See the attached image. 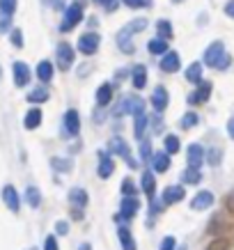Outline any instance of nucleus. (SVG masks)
Instances as JSON below:
<instances>
[{
	"label": "nucleus",
	"mask_w": 234,
	"mask_h": 250,
	"mask_svg": "<svg viewBox=\"0 0 234 250\" xmlns=\"http://www.w3.org/2000/svg\"><path fill=\"white\" fill-rule=\"evenodd\" d=\"M204 64L213 69H227L230 64V58L225 53V44L223 42H213L207 51H204Z\"/></svg>",
	"instance_id": "f257e3e1"
},
{
	"label": "nucleus",
	"mask_w": 234,
	"mask_h": 250,
	"mask_svg": "<svg viewBox=\"0 0 234 250\" xmlns=\"http://www.w3.org/2000/svg\"><path fill=\"white\" fill-rule=\"evenodd\" d=\"M145 110V101L140 97H136V94H128V97H124L122 99V104L117 108L113 110V115L115 117H120V115H124V113H143Z\"/></svg>",
	"instance_id": "f03ea898"
},
{
	"label": "nucleus",
	"mask_w": 234,
	"mask_h": 250,
	"mask_svg": "<svg viewBox=\"0 0 234 250\" xmlns=\"http://www.w3.org/2000/svg\"><path fill=\"white\" fill-rule=\"evenodd\" d=\"M81 21H83V7H81L78 2H74V5H69L67 12H64V19H62V23H60V30L62 32L74 30Z\"/></svg>",
	"instance_id": "7ed1b4c3"
},
{
	"label": "nucleus",
	"mask_w": 234,
	"mask_h": 250,
	"mask_svg": "<svg viewBox=\"0 0 234 250\" xmlns=\"http://www.w3.org/2000/svg\"><path fill=\"white\" fill-rule=\"evenodd\" d=\"M99 44H101V37L97 32H85L78 37V51L83 55H94L99 51Z\"/></svg>",
	"instance_id": "20e7f679"
},
{
	"label": "nucleus",
	"mask_w": 234,
	"mask_h": 250,
	"mask_svg": "<svg viewBox=\"0 0 234 250\" xmlns=\"http://www.w3.org/2000/svg\"><path fill=\"white\" fill-rule=\"evenodd\" d=\"M108 149H110V154H120L122 159L128 163V167H138V161L131 156V149H128V145L122 140V138H113L110 143H108Z\"/></svg>",
	"instance_id": "39448f33"
},
{
	"label": "nucleus",
	"mask_w": 234,
	"mask_h": 250,
	"mask_svg": "<svg viewBox=\"0 0 234 250\" xmlns=\"http://www.w3.org/2000/svg\"><path fill=\"white\" fill-rule=\"evenodd\" d=\"M55 60H58V67H60L62 71H67V69L76 62L74 48H71L69 44H64V42H62V44L58 46V51H55Z\"/></svg>",
	"instance_id": "423d86ee"
},
{
	"label": "nucleus",
	"mask_w": 234,
	"mask_h": 250,
	"mask_svg": "<svg viewBox=\"0 0 234 250\" xmlns=\"http://www.w3.org/2000/svg\"><path fill=\"white\" fill-rule=\"evenodd\" d=\"M181 62H179V53H174V51H166L163 58H161V71H166V74H174V71H179Z\"/></svg>",
	"instance_id": "0eeeda50"
},
{
	"label": "nucleus",
	"mask_w": 234,
	"mask_h": 250,
	"mask_svg": "<svg viewBox=\"0 0 234 250\" xmlns=\"http://www.w3.org/2000/svg\"><path fill=\"white\" fill-rule=\"evenodd\" d=\"M120 209H122V211H120V218L131 220L138 213V209H140V202H138L133 195H127L124 200H122V207H120Z\"/></svg>",
	"instance_id": "6e6552de"
},
{
	"label": "nucleus",
	"mask_w": 234,
	"mask_h": 250,
	"mask_svg": "<svg viewBox=\"0 0 234 250\" xmlns=\"http://www.w3.org/2000/svg\"><path fill=\"white\" fill-rule=\"evenodd\" d=\"M12 71H14L16 87H25V85L30 83V69H28V64H25V62H14Z\"/></svg>",
	"instance_id": "1a4fd4ad"
},
{
	"label": "nucleus",
	"mask_w": 234,
	"mask_h": 250,
	"mask_svg": "<svg viewBox=\"0 0 234 250\" xmlns=\"http://www.w3.org/2000/svg\"><path fill=\"white\" fill-rule=\"evenodd\" d=\"M97 172L101 179H110L115 172V161L108 156V154L104 152H99V167H97Z\"/></svg>",
	"instance_id": "9d476101"
},
{
	"label": "nucleus",
	"mask_w": 234,
	"mask_h": 250,
	"mask_svg": "<svg viewBox=\"0 0 234 250\" xmlns=\"http://www.w3.org/2000/svg\"><path fill=\"white\" fill-rule=\"evenodd\" d=\"M2 200H5V205L9 207V211H19V209H21V197H19V190L14 188V186H5V188H2Z\"/></svg>",
	"instance_id": "9b49d317"
},
{
	"label": "nucleus",
	"mask_w": 234,
	"mask_h": 250,
	"mask_svg": "<svg viewBox=\"0 0 234 250\" xmlns=\"http://www.w3.org/2000/svg\"><path fill=\"white\" fill-rule=\"evenodd\" d=\"M212 205H213V193H209V190H200V193L193 197L191 209H193V211H204V209H209Z\"/></svg>",
	"instance_id": "f8f14e48"
},
{
	"label": "nucleus",
	"mask_w": 234,
	"mask_h": 250,
	"mask_svg": "<svg viewBox=\"0 0 234 250\" xmlns=\"http://www.w3.org/2000/svg\"><path fill=\"white\" fill-rule=\"evenodd\" d=\"M186 161H189V166L191 167H200L202 166V161H204V149H202V145H189V149H186Z\"/></svg>",
	"instance_id": "ddd939ff"
},
{
	"label": "nucleus",
	"mask_w": 234,
	"mask_h": 250,
	"mask_svg": "<svg viewBox=\"0 0 234 250\" xmlns=\"http://www.w3.org/2000/svg\"><path fill=\"white\" fill-rule=\"evenodd\" d=\"M151 106H154L156 113H161V110H166L168 108V90L163 87V85L154 87V92H151Z\"/></svg>",
	"instance_id": "4468645a"
},
{
	"label": "nucleus",
	"mask_w": 234,
	"mask_h": 250,
	"mask_svg": "<svg viewBox=\"0 0 234 250\" xmlns=\"http://www.w3.org/2000/svg\"><path fill=\"white\" fill-rule=\"evenodd\" d=\"M209 94H212V83L202 81V83H197V90L189 97V104H204L209 99Z\"/></svg>",
	"instance_id": "2eb2a0df"
},
{
	"label": "nucleus",
	"mask_w": 234,
	"mask_h": 250,
	"mask_svg": "<svg viewBox=\"0 0 234 250\" xmlns=\"http://www.w3.org/2000/svg\"><path fill=\"white\" fill-rule=\"evenodd\" d=\"M184 195H186V190L181 188V186H168L166 190H163V205H174V202H179V200H184Z\"/></svg>",
	"instance_id": "dca6fc26"
},
{
	"label": "nucleus",
	"mask_w": 234,
	"mask_h": 250,
	"mask_svg": "<svg viewBox=\"0 0 234 250\" xmlns=\"http://www.w3.org/2000/svg\"><path fill=\"white\" fill-rule=\"evenodd\" d=\"M64 129L71 136H78V131H81V117H78L76 110H67V115H64Z\"/></svg>",
	"instance_id": "f3484780"
},
{
	"label": "nucleus",
	"mask_w": 234,
	"mask_h": 250,
	"mask_svg": "<svg viewBox=\"0 0 234 250\" xmlns=\"http://www.w3.org/2000/svg\"><path fill=\"white\" fill-rule=\"evenodd\" d=\"M42 117H44V115H42V110H39V108H32V110H28V113H25V120H23V126H25V129H37L39 124H42Z\"/></svg>",
	"instance_id": "a211bd4d"
},
{
	"label": "nucleus",
	"mask_w": 234,
	"mask_h": 250,
	"mask_svg": "<svg viewBox=\"0 0 234 250\" xmlns=\"http://www.w3.org/2000/svg\"><path fill=\"white\" fill-rule=\"evenodd\" d=\"M117 236H120V241H122V250H138L136 248V239H133V234H131L127 228L117 229Z\"/></svg>",
	"instance_id": "6ab92c4d"
},
{
	"label": "nucleus",
	"mask_w": 234,
	"mask_h": 250,
	"mask_svg": "<svg viewBox=\"0 0 234 250\" xmlns=\"http://www.w3.org/2000/svg\"><path fill=\"white\" fill-rule=\"evenodd\" d=\"M51 76H53V64H51L48 60H42L37 64V78L42 81V83H48Z\"/></svg>",
	"instance_id": "aec40b11"
},
{
	"label": "nucleus",
	"mask_w": 234,
	"mask_h": 250,
	"mask_svg": "<svg viewBox=\"0 0 234 250\" xmlns=\"http://www.w3.org/2000/svg\"><path fill=\"white\" fill-rule=\"evenodd\" d=\"M186 81L193 85L202 83V64H200V62H193V64L186 69Z\"/></svg>",
	"instance_id": "412c9836"
},
{
	"label": "nucleus",
	"mask_w": 234,
	"mask_h": 250,
	"mask_svg": "<svg viewBox=\"0 0 234 250\" xmlns=\"http://www.w3.org/2000/svg\"><path fill=\"white\" fill-rule=\"evenodd\" d=\"M110 101H113V87L106 83V85H101V87L97 90V104L99 106H108Z\"/></svg>",
	"instance_id": "4be33fe9"
},
{
	"label": "nucleus",
	"mask_w": 234,
	"mask_h": 250,
	"mask_svg": "<svg viewBox=\"0 0 234 250\" xmlns=\"http://www.w3.org/2000/svg\"><path fill=\"white\" fill-rule=\"evenodd\" d=\"M202 179V172H200V167H186L184 172H181V182L184 184H200Z\"/></svg>",
	"instance_id": "5701e85b"
},
{
	"label": "nucleus",
	"mask_w": 234,
	"mask_h": 250,
	"mask_svg": "<svg viewBox=\"0 0 234 250\" xmlns=\"http://www.w3.org/2000/svg\"><path fill=\"white\" fill-rule=\"evenodd\" d=\"M69 202L74 207H78V209H83V207L87 205V193H85L83 188H74L69 193Z\"/></svg>",
	"instance_id": "b1692460"
},
{
	"label": "nucleus",
	"mask_w": 234,
	"mask_h": 250,
	"mask_svg": "<svg viewBox=\"0 0 234 250\" xmlns=\"http://www.w3.org/2000/svg\"><path fill=\"white\" fill-rule=\"evenodd\" d=\"M147 48H149V53H154V55H163L168 51V39H163V37L151 39V42H147Z\"/></svg>",
	"instance_id": "393cba45"
},
{
	"label": "nucleus",
	"mask_w": 234,
	"mask_h": 250,
	"mask_svg": "<svg viewBox=\"0 0 234 250\" xmlns=\"http://www.w3.org/2000/svg\"><path fill=\"white\" fill-rule=\"evenodd\" d=\"M145 85H147V69H145L143 64H138V67L133 69V87H136V90H143Z\"/></svg>",
	"instance_id": "a878e982"
},
{
	"label": "nucleus",
	"mask_w": 234,
	"mask_h": 250,
	"mask_svg": "<svg viewBox=\"0 0 234 250\" xmlns=\"http://www.w3.org/2000/svg\"><path fill=\"white\" fill-rule=\"evenodd\" d=\"M168 167H170V154L168 152L154 154V170L156 172H166Z\"/></svg>",
	"instance_id": "bb28decb"
},
{
	"label": "nucleus",
	"mask_w": 234,
	"mask_h": 250,
	"mask_svg": "<svg viewBox=\"0 0 234 250\" xmlns=\"http://www.w3.org/2000/svg\"><path fill=\"white\" fill-rule=\"evenodd\" d=\"M28 101H30V104H44V101H48V90H46L44 85H42V87H35V90L28 94Z\"/></svg>",
	"instance_id": "cd10ccee"
},
{
	"label": "nucleus",
	"mask_w": 234,
	"mask_h": 250,
	"mask_svg": "<svg viewBox=\"0 0 234 250\" xmlns=\"http://www.w3.org/2000/svg\"><path fill=\"white\" fill-rule=\"evenodd\" d=\"M140 184H143V190L147 193V197L154 195V190H156V179H154V174H151V172H145L143 179H140Z\"/></svg>",
	"instance_id": "c85d7f7f"
},
{
	"label": "nucleus",
	"mask_w": 234,
	"mask_h": 250,
	"mask_svg": "<svg viewBox=\"0 0 234 250\" xmlns=\"http://www.w3.org/2000/svg\"><path fill=\"white\" fill-rule=\"evenodd\" d=\"M156 30H159V37L172 39V25H170V21H166V19H161V21L156 23Z\"/></svg>",
	"instance_id": "c756f323"
},
{
	"label": "nucleus",
	"mask_w": 234,
	"mask_h": 250,
	"mask_svg": "<svg viewBox=\"0 0 234 250\" xmlns=\"http://www.w3.org/2000/svg\"><path fill=\"white\" fill-rule=\"evenodd\" d=\"M147 122H149V117L145 115V110H143V113H136V136H138V138H143Z\"/></svg>",
	"instance_id": "7c9ffc66"
},
{
	"label": "nucleus",
	"mask_w": 234,
	"mask_h": 250,
	"mask_svg": "<svg viewBox=\"0 0 234 250\" xmlns=\"http://www.w3.org/2000/svg\"><path fill=\"white\" fill-rule=\"evenodd\" d=\"M197 122H200V117H197L195 113H186V115H184V117L179 120V126H181V129H193Z\"/></svg>",
	"instance_id": "2f4dec72"
},
{
	"label": "nucleus",
	"mask_w": 234,
	"mask_h": 250,
	"mask_svg": "<svg viewBox=\"0 0 234 250\" xmlns=\"http://www.w3.org/2000/svg\"><path fill=\"white\" fill-rule=\"evenodd\" d=\"M25 195H28V205H30V207H35V209H37V207H39V202H42V195H39V190L35 188V186H30V188L25 190Z\"/></svg>",
	"instance_id": "473e14b6"
},
{
	"label": "nucleus",
	"mask_w": 234,
	"mask_h": 250,
	"mask_svg": "<svg viewBox=\"0 0 234 250\" xmlns=\"http://www.w3.org/2000/svg\"><path fill=\"white\" fill-rule=\"evenodd\" d=\"M16 12V0H0V14L12 16Z\"/></svg>",
	"instance_id": "72a5a7b5"
},
{
	"label": "nucleus",
	"mask_w": 234,
	"mask_h": 250,
	"mask_svg": "<svg viewBox=\"0 0 234 250\" xmlns=\"http://www.w3.org/2000/svg\"><path fill=\"white\" fill-rule=\"evenodd\" d=\"M166 152L168 154H177V152H179V138H177V136H166Z\"/></svg>",
	"instance_id": "f704fd0d"
},
{
	"label": "nucleus",
	"mask_w": 234,
	"mask_h": 250,
	"mask_svg": "<svg viewBox=\"0 0 234 250\" xmlns=\"http://www.w3.org/2000/svg\"><path fill=\"white\" fill-rule=\"evenodd\" d=\"M220 159H223V156H220V149H209V152H204V161L212 163V166H218Z\"/></svg>",
	"instance_id": "c9c22d12"
},
{
	"label": "nucleus",
	"mask_w": 234,
	"mask_h": 250,
	"mask_svg": "<svg viewBox=\"0 0 234 250\" xmlns=\"http://www.w3.org/2000/svg\"><path fill=\"white\" fill-rule=\"evenodd\" d=\"M207 250H230V241H227V239H213V241L207 246Z\"/></svg>",
	"instance_id": "e433bc0d"
},
{
	"label": "nucleus",
	"mask_w": 234,
	"mask_h": 250,
	"mask_svg": "<svg viewBox=\"0 0 234 250\" xmlns=\"http://www.w3.org/2000/svg\"><path fill=\"white\" fill-rule=\"evenodd\" d=\"M127 7L131 9H143V7H149V0H122Z\"/></svg>",
	"instance_id": "4c0bfd02"
},
{
	"label": "nucleus",
	"mask_w": 234,
	"mask_h": 250,
	"mask_svg": "<svg viewBox=\"0 0 234 250\" xmlns=\"http://www.w3.org/2000/svg\"><path fill=\"white\" fill-rule=\"evenodd\" d=\"M122 193H124V195H136L138 193L136 184L131 182V179H124V182H122Z\"/></svg>",
	"instance_id": "58836bf2"
},
{
	"label": "nucleus",
	"mask_w": 234,
	"mask_h": 250,
	"mask_svg": "<svg viewBox=\"0 0 234 250\" xmlns=\"http://www.w3.org/2000/svg\"><path fill=\"white\" fill-rule=\"evenodd\" d=\"M9 39H12V44H14L16 48H21L23 46V32L19 30V28H14V30L9 32Z\"/></svg>",
	"instance_id": "ea45409f"
},
{
	"label": "nucleus",
	"mask_w": 234,
	"mask_h": 250,
	"mask_svg": "<svg viewBox=\"0 0 234 250\" xmlns=\"http://www.w3.org/2000/svg\"><path fill=\"white\" fill-rule=\"evenodd\" d=\"M177 248V241H174V236H166L163 241H161V248L159 250H174Z\"/></svg>",
	"instance_id": "a19ab883"
},
{
	"label": "nucleus",
	"mask_w": 234,
	"mask_h": 250,
	"mask_svg": "<svg viewBox=\"0 0 234 250\" xmlns=\"http://www.w3.org/2000/svg\"><path fill=\"white\" fill-rule=\"evenodd\" d=\"M140 154H143V161H149L151 156H154V154H151V145L149 143H140Z\"/></svg>",
	"instance_id": "79ce46f5"
},
{
	"label": "nucleus",
	"mask_w": 234,
	"mask_h": 250,
	"mask_svg": "<svg viewBox=\"0 0 234 250\" xmlns=\"http://www.w3.org/2000/svg\"><path fill=\"white\" fill-rule=\"evenodd\" d=\"M97 5H101L104 9H108V12H115L117 9V0H94Z\"/></svg>",
	"instance_id": "37998d69"
},
{
	"label": "nucleus",
	"mask_w": 234,
	"mask_h": 250,
	"mask_svg": "<svg viewBox=\"0 0 234 250\" xmlns=\"http://www.w3.org/2000/svg\"><path fill=\"white\" fill-rule=\"evenodd\" d=\"M44 250H60V248H58V239H55V234L46 236V241H44Z\"/></svg>",
	"instance_id": "c03bdc74"
},
{
	"label": "nucleus",
	"mask_w": 234,
	"mask_h": 250,
	"mask_svg": "<svg viewBox=\"0 0 234 250\" xmlns=\"http://www.w3.org/2000/svg\"><path fill=\"white\" fill-rule=\"evenodd\" d=\"M55 232H58V234L60 236H64L69 232V225H67V220H58V223H55Z\"/></svg>",
	"instance_id": "a18cd8bd"
},
{
	"label": "nucleus",
	"mask_w": 234,
	"mask_h": 250,
	"mask_svg": "<svg viewBox=\"0 0 234 250\" xmlns=\"http://www.w3.org/2000/svg\"><path fill=\"white\" fill-rule=\"evenodd\" d=\"M220 229H223V220H220V218H213L212 225H209V232H212V234H218Z\"/></svg>",
	"instance_id": "49530a36"
},
{
	"label": "nucleus",
	"mask_w": 234,
	"mask_h": 250,
	"mask_svg": "<svg viewBox=\"0 0 234 250\" xmlns=\"http://www.w3.org/2000/svg\"><path fill=\"white\" fill-rule=\"evenodd\" d=\"M51 163H53V167H58V170H69V167H71L69 161H60V159H53Z\"/></svg>",
	"instance_id": "de8ad7c7"
},
{
	"label": "nucleus",
	"mask_w": 234,
	"mask_h": 250,
	"mask_svg": "<svg viewBox=\"0 0 234 250\" xmlns=\"http://www.w3.org/2000/svg\"><path fill=\"white\" fill-rule=\"evenodd\" d=\"M225 209H227V211H230V213H234V190H232V193H230V195L225 197Z\"/></svg>",
	"instance_id": "09e8293b"
},
{
	"label": "nucleus",
	"mask_w": 234,
	"mask_h": 250,
	"mask_svg": "<svg viewBox=\"0 0 234 250\" xmlns=\"http://www.w3.org/2000/svg\"><path fill=\"white\" fill-rule=\"evenodd\" d=\"M9 30V16L2 14V19H0V32H7Z\"/></svg>",
	"instance_id": "8fccbe9b"
},
{
	"label": "nucleus",
	"mask_w": 234,
	"mask_h": 250,
	"mask_svg": "<svg viewBox=\"0 0 234 250\" xmlns=\"http://www.w3.org/2000/svg\"><path fill=\"white\" fill-rule=\"evenodd\" d=\"M225 14L227 16H234V0H230V2L225 5Z\"/></svg>",
	"instance_id": "3c124183"
},
{
	"label": "nucleus",
	"mask_w": 234,
	"mask_h": 250,
	"mask_svg": "<svg viewBox=\"0 0 234 250\" xmlns=\"http://www.w3.org/2000/svg\"><path fill=\"white\" fill-rule=\"evenodd\" d=\"M227 131H230V136L234 138V117H232L230 122H227Z\"/></svg>",
	"instance_id": "603ef678"
},
{
	"label": "nucleus",
	"mask_w": 234,
	"mask_h": 250,
	"mask_svg": "<svg viewBox=\"0 0 234 250\" xmlns=\"http://www.w3.org/2000/svg\"><path fill=\"white\" fill-rule=\"evenodd\" d=\"M71 218L81 220V218H83V211H74V209H71Z\"/></svg>",
	"instance_id": "864d4df0"
},
{
	"label": "nucleus",
	"mask_w": 234,
	"mask_h": 250,
	"mask_svg": "<svg viewBox=\"0 0 234 250\" xmlns=\"http://www.w3.org/2000/svg\"><path fill=\"white\" fill-rule=\"evenodd\" d=\"M81 250H90V246H87V243H83V246H81Z\"/></svg>",
	"instance_id": "5fc2aeb1"
},
{
	"label": "nucleus",
	"mask_w": 234,
	"mask_h": 250,
	"mask_svg": "<svg viewBox=\"0 0 234 250\" xmlns=\"http://www.w3.org/2000/svg\"><path fill=\"white\" fill-rule=\"evenodd\" d=\"M0 78H2V67H0Z\"/></svg>",
	"instance_id": "6e6d98bb"
},
{
	"label": "nucleus",
	"mask_w": 234,
	"mask_h": 250,
	"mask_svg": "<svg viewBox=\"0 0 234 250\" xmlns=\"http://www.w3.org/2000/svg\"><path fill=\"white\" fill-rule=\"evenodd\" d=\"M179 250H186V248H179Z\"/></svg>",
	"instance_id": "4d7b16f0"
},
{
	"label": "nucleus",
	"mask_w": 234,
	"mask_h": 250,
	"mask_svg": "<svg viewBox=\"0 0 234 250\" xmlns=\"http://www.w3.org/2000/svg\"><path fill=\"white\" fill-rule=\"evenodd\" d=\"M177 2H179V0H177Z\"/></svg>",
	"instance_id": "13d9d810"
}]
</instances>
